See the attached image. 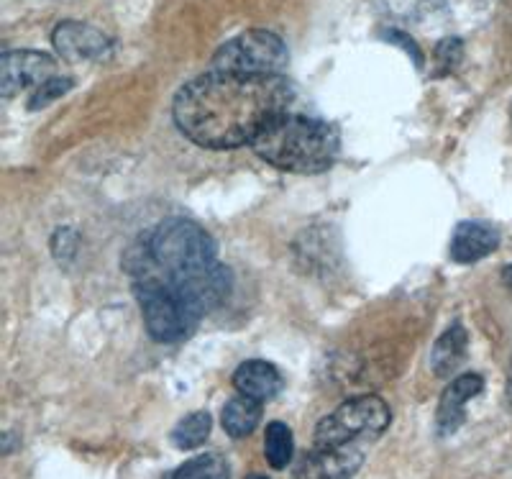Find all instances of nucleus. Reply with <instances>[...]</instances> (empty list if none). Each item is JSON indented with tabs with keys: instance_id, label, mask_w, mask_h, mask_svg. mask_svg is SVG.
Instances as JSON below:
<instances>
[{
	"instance_id": "16",
	"label": "nucleus",
	"mask_w": 512,
	"mask_h": 479,
	"mask_svg": "<svg viewBox=\"0 0 512 479\" xmlns=\"http://www.w3.org/2000/svg\"><path fill=\"white\" fill-rule=\"evenodd\" d=\"M264 456L272 469H287L295 456V436H292L290 426L282 421L267 423V433H264Z\"/></svg>"
},
{
	"instance_id": "14",
	"label": "nucleus",
	"mask_w": 512,
	"mask_h": 479,
	"mask_svg": "<svg viewBox=\"0 0 512 479\" xmlns=\"http://www.w3.org/2000/svg\"><path fill=\"white\" fill-rule=\"evenodd\" d=\"M262 421V403L246 395H233L221 413V426L231 439H246Z\"/></svg>"
},
{
	"instance_id": "19",
	"label": "nucleus",
	"mask_w": 512,
	"mask_h": 479,
	"mask_svg": "<svg viewBox=\"0 0 512 479\" xmlns=\"http://www.w3.org/2000/svg\"><path fill=\"white\" fill-rule=\"evenodd\" d=\"M72 88H75V80H72V77L67 75L52 77V80H47L44 85H39V88L34 90V95H31L29 100V111H41V108L52 106L54 100L64 98Z\"/></svg>"
},
{
	"instance_id": "17",
	"label": "nucleus",
	"mask_w": 512,
	"mask_h": 479,
	"mask_svg": "<svg viewBox=\"0 0 512 479\" xmlns=\"http://www.w3.org/2000/svg\"><path fill=\"white\" fill-rule=\"evenodd\" d=\"M210 431H213V418L205 410H198V413H190L177 423V428L172 431V444L182 451L198 449L210 439Z\"/></svg>"
},
{
	"instance_id": "1",
	"label": "nucleus",
	"mask_w": 512,
	"mask_h": 479,
	"mask_svg": "<svg viewBox=\"0 0 512 479\" xmlns=\"http://www.w3.org/2000/svg\"><path fill=\"white\" fill-rule=\"evenodd\" d=\"M292 95L285 75L208 70L177 90L172 118L192 144L226 152L251 147L274 118L290 111Z\"/></svg>"
},
{
	"instance_id": "12",
	"label": "nucleus",
	"mask_w": 512,
	"mask_h": 479,
	"mask_svg": "<svg viewBox=\"0 0 512 479\" xmlns=\"http://www.w3.org/2000/svg\"><path fill=\"white\" fill-rule=\"evenodd\" d=\"M233 385L241 395L246 398H254L259 403H267V400L277 398L285 387L280 369L274 367L272 362H264V359H249V362L241 364L236 372H233Z\"/></svg>"
},
{
	"instance_id": "7",
	"label": "nucleus",
	"mask_w": 512,
	"mask_h": 479,
	"mask_svg": "<svg viewBox=\"0 0 512 479\" xmlns=\"http://www.w3.org/2000/svg\"><path fill=\"white\" fill-rule=\"evenodd\" d=\"M57 77V59L36 49H16L0 59V93L3 98L39 88L47 80Z\"/></svg>"
},
{
	"instance_id": "9",
	"label": "nucleus",
	"mask_w": 512,
	"mask_h": 479,
	"mask_svg": "<svg viewBox=\"0 0 512 479\" xmlns=\"http://www.w3.org/2000/svg\"><path fill=\"white\" fill-rule=\"evenodd\" d=\"M54 52L67 62H103L113 54V39L82 21H62L52 31Z\"/></svg>"
},
{
	"instance_id": "8",
	"label": "nucleus",
	"mask_w": 512,
	"mask_h": 479,
	"mask_svg": "<svg viewBox=\"0 0 512 479\" xmlns=\"http://www.w3.org/2000/svg\"><path fill=\"white\" fill-rule=\"evenodd\" d=\"M367 459L364 446H333L303 454L292 467V479H351Z\"/></svg>"
},
{
	"instance_id": "6",
	"label": "nucleus",
	"mask_w": 512,
	"mask_h": 479,
	"mask_svg": "<svg viewBox=\"0 0 512 479\" xmlns=\"http://www.w3.org/2000/svg\"><path fill=\"white\" fill-rule=\"evenodd\" d=\"M290 52L272 31L251 29L226 41L210 62V70L233 75H285Z\"/></svg>"
},
{
	"instance_id": "15",
	"label": "nucleus",
	"mask_w": 512,
	"mask_h": 479,
	"mask_svg": "<svg viewBox=\"0 0 512 479\" xmlns=\"http://www.w3.org/2000/svg\"><path fill=\"white\" fill-rule=\"evenodd\" d=\"M466 328L461 323H454L451 328L438 336V341L433 344L431 351V369L438 374V377H448L451 372L459 369V364L464 362L466 357Z\"/></svg>"
},
{
	"instance_id": "5",
	"label": "nucleus",
	"mask_w": 512,
	"mask_h": 479,
	"mask_svg": "<svg viewBox=\"0 0 512 479\" xmlns=\"http://www.w3.org/2000/svg\"><path fill=\"white\" fill-rule=\"evenodd\" d=\"M134 293L141 305L144 326L159 344H180L198 328L200 316L157 275H136Z\"/></svg>"
},
{
	"instance_id": "4",
	"label": "nucleus",
	"mask_w": 512,
	"mask_h": 479,
	"mask_svg": "<svg viewBox=\"0 0 512 479\" xmlns=\"http://www.w3.org/2000/svg\"><path fill=\"white\" fill-rule=\"evenodd\" d=\"M390 405L379 395H356L344 400L331 415L318 423L313 446L333 449V446H372L390 428Z\"/></svg>"
},
{
	"instance_id": "3",
	"label": "nucleus",
	"mask_w": 512,
	"mask_h": 479,
	"mask_svg": "<svg viewBox=\"0 0 512 479\" xmlns=\"http://www.w3.org/2000/svg\"><path fill=\"white\" fill-rule=\"evenodd\" d=\"M218 262V246L200 223L190 218H167L154 226L123 257L128 275L175 277Z\"/></svg>"
},
{
	"instance_id": "23",
	"label": "nucleus",
	"mask_w": 512,
	"mask_h": 479,
	"mask_svg": "<svg viewBox=\"0 0 512 479\" xmlns=\"http://www.w3.org/2000/svg\"><path fill=\"white\" fill-rule=\"evenodd\" d=\"M510 123H512V103H510Z\"/></svg>"
},
{
	"instance_id": "13",
	"label": "nucleus",
	"mask_w": 512,
	"mask_h": 479,
	"mask_svg": "<svg viewBox=\"0 0 512 479\" xmlns=\"http://www.w3.org/2000/svg\"><path fill=\"white\" fill-rule=\"evenodd\" d=\"M402 26H436L448 16L446 0H382Z\"/></svg>"
},
{
	"instance_id": "18",
	"label": "nucleus",
	"mask_w": 512,
	"mask_h": 479,
	"mask_svg": "<svg viewBox=\"0 0 512 479\" xmlns=\"http://www.w3.org/2000/svg\"><path fill=\"white\" fill-rule=\"evenodd\" d=\"M167 479H231V469L221 454H200L177 467Z\"/></svg>"
},
{
	"instance_id": "21",
	"label": "nucleus",
	"mask_w": 512,
	"mask_h": 479,
	"mask_svg": "<svg viewBox=\"0 0 512 479\" xmlns=\"http://www.w3.org/2000/svg\"><path fill=\"white\" fill-rule=\"evenodd\" d=\"M77 234L72 228H59L57 234L52 236V254L59 259V262H72L77 254Z\"/></svg>"
},
{
	"instance_id": "20",
	"label": "nucleus",
	"mask_w": 512,
	"mask_h": 479,
	"mask_svg": "<svg viewBox=\"0 0 512 479\" xmlns=\"http://www.w3.org/2000/svg\"><path fill=\"white\" fill-rule=\"evenodd\" d=\"M461 54H464V47H461V39H456V36H446L443 41H438L436 52H433L436 75H451L456 70V65L461 62Z\"/></svg>"
},
{
	"instance_id": "2",
	"label": "nucleus",
	"mask_w": 512,
	"mask_h": 479,
	"mask_svg": "<svg viewBox=\"0 0 512 479\" xmlns=\"http://www.w3.org/2000/svg\"><path fill=\"white\" fill-rule=\"evenodd\" d=\"M251 149L256 157L282 172L320 175L336 162L338 134L320 118L287 111L256 136Z\"/></svg>"
},
{
	"instance_id": "11",
	"label": "nucleus",
	"mask_w": 512,
	"mask_h": 479,
	"mask_svg": "<svg viewBox=\"0 0 512 479\" xmlns=\"http://www.w3.org/2000/svg\"><path fill=\"white\" fill-rule=\"evenodd\" d=\"M500 246V231L487 221H461L454 228L448 254L456 264H477Z\"/></svg>"
},
{
	"instance_id": "24",
	"label": "nucleus",
	"mask_w": 512,
	"mask_h": 479,
	"mask_svg": "<svg viewBox=\"0 0 512 479\" xmlns=\"http://www.w3.org/2000/svg\"><path fill=\"white\" fill-rule=\"evenodd\" d=\"M251 479H267V477H251Z\"/></svg>"
},
{
	"instance_id": "22",
	"label": "nucleus",
	"mask_w": 512,
	"mask_h": 479,
	"mask_svg": "<svg viewBox=\"0 0 512 479\" xmlns=\"http://www.w3.org/2000/svg\"><path fill=\"white\" fill-rule=\"evenodd\" d=\"M502 282H505V285L512 290V267L502 269Z\"/></svg>"
},
{
	"instance_id": "10",
	"label": "nucleus",
	"mask_w": 512,
	"mask_h": 479,
	"mask_svg": "<svg viewBox=\"0 0 512 479\" xmlns=\"http://www.w3.org/2000/svg\"><path fill=\"white\" fill-rule=\"evenodd\" d=\"M484 390V380L479 374L466 372L459 374L451 385L443 390L441 400H438V413H436V426L441 436H451L461 428L466 421V403L474 400L479 392Z\"/></svg>"
}]
</instances>
